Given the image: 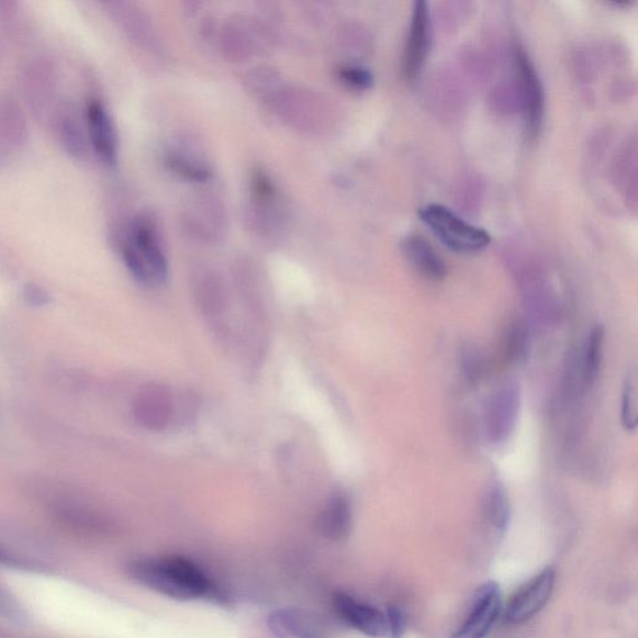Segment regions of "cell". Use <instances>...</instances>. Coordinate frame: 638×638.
<instances>
[{"label":"cell","mask_w":638,"mask_h":638,"mask_svg":"<svg viewBox=\"0 0 638 638\" xmlns=\"http://www.w3.org/2000/svg\"><path fill=\"white\" fill-rule=\"evenodd\" d=\"M262 103L283 125L304 135L329 136L337 124V109L327 94L286 79Z\"/></svg>","instance_id":"obj_1"},{"label":"cell","mask_w":638,"mask_h":638,"mask_svg":"<svg viewBox=\"0 0 638 638\" xmlns=\"http://www.w3.org/2000/svg\"><path fill=\"white\" fill-rule=\"evenodd\" d=\"M120 256L134 279L145 286H161L169 277V258L161 230L149 214L128 220L117 235Z\"/></svg>","instance_id":"obj_2"},{"label":"cell","mask_w":638,"mask_h":638,"mask_svg":"<svg viewBox=\"0 0 638 638\" xmlns=\"http://www.w3.org/2000/svg\"><path fill=\"white\" fill-rule=\"evenodd\" d=\"M131 575L147 589L175 600L208 596L212 585L197 563L180 557H160L132 563Z\"/></svg>","instance_id":"obj_3"},{"label":"cell","mask_w":638,"mask_h":638,"mask_svg":"<svg viewBox=\"0 0 638 638\" xmlns=\"http://www.w3.org/2000/svg\"><path fill=\"white\" fill-rule=\"evenodd\" d=\"M423 224L452 253L471 255L483 251L492 236L485 228L471 225L455 211L440 203H430L419 211Z\"/></svg>","instance_id":"obj_4"},{"label":"cell","mask_w":638,"mask_h":638,"mask_svg":"<svg viewBox=\"0 0 638 638\" xmlns=\"http://www.w3.org/2000/svg\"><path fill=\"white\" fill-rule=\"evenodd\" d=\"M268 26L249 15H233L220 26L217 45L228 61L244 63L265 54L272 44Z\"/></svg>","instance_id":"obj_5"},{"label":"cell","mask_w":638,"mask_h":638,"mask_svg":"<svg viewBox=\"0 0 638 638\" xmlns=\"http://www.w3.org/2000/svg\"><path fill=\"white\" fill-rule=\"evenodd\" d=\"M246 221L248 227L261 237H275L284 230L286 211L280 190L264 170H255L249 180Z\"/></svg>","instance_id":"obj_6"},{"label":"cell","mask_w":638,"mask_h":638,"mask_svg":"<svg viewBox=\"0 0 638 638\" xmlns=\"http://www.w3.org/2000/svg\"><path fill=\"white\" fill-rule=\"evenodd\" d=\"M104 7L111 20L137 48L156 58L165 57L163 36L153 18L141 5L126 2V0H111V2H105Z\"/></svg>","instance_id":"obj_7"},{"label":"cell","mask_w":638,"mask_h":638,"mask_svg":"<svg viewBox=\"0 0 638 638\" xmlns=\"http://www.w3.org/2000/svg\"><path fill=\"white\" fill-rule=\"evenodd\" d=\"M181 222L188 235L197 242L214 244L226 234V208L214 193H200L182 211Z\"/></svg>","instance_id":"obj_8"},{"label":"cell","mask_w":638,"mask_h":638,"mask_svg":"<svg viewBox=\"0 0 638 638\" xmlns=\"http://www.w3.org/2000/svg\"><path fill=\"white\" fill-rule=\"evenodd\" d=\"M164 160L168 169L184 181L206 183L214 177L205 147L190 134L175 136L165 147Z\"/></svg>","instance_id":"obj_9"},{"label":"cell","mask_w":638,"mask_h":638,"mask_svg":"<svg viewBox=\"0 0 638 638\" xmlns=\"http://www.w3.org/2000/svg\"><path fill=\"white\" fill-rule=\"evenodd\" d=\"M515 69L522 89L526 133L534 141L544 123L545 94L538 71L521 45L515 48Z\"/></svg>","instance_id":"obj_10"},{"label":"cell","mask_w":638,"mask_h":638,"mask_svg":"<svg viewBox=\"0 0 638 638\" xmlns=\"http://www.w3.org/2000/svg\"><path fill=\"white\" fill-rule=\"evenodd\" d=\"M555 579L557 573L547 568L526 582L508 601L504 613L505 622L522 625L538 615L552 596Z\"/></svg>","instance_id":"obj_11"},{"label":"cell","mask_w":638,"mask_h":638,"mask_svg":"<svg viewBox=\"0 0 638 638\" xmlns=\"http://www.w3.org/2000/svg\"><path fill=\"white\" fill-rule=\"evenodd\" d=\"M503 612L501 587L488 581L477 590L470 613L450 638H485Z\"/></svg>","instance_id":"obj_12"},{"label":"cell","mask_w":638,"mask_h":638,"mask_svg":"<svg viewBox=\"0 0 638 638\" xmlns=\"http://www.w3.org/2000/svg\"><path fill=\"white\" fill-rule=\"evenodd\" d=\"M432 42V23L428 4L418 0L414 3L408 36H406L402 71L406 81H414L427 61Z\"/></svg>","instance_id":"obj_13"},{"label":"cell","mask_w":638,"mask_h":638,"mask_svg":"<svg viewBox=\"0 0 638 638\" xmlns=\"http://www.w3.org/2000/svg\"><path fill=\"white\" fill-rule=\"evenodd\" d=\"M133 411L135 419L142 427L161 432L169 427L175 417L172 393L164 384H146L137 392Z\"/></svg>","instance_id":"obj_14"},{"label":"cell","mask_w":638,"mask_h":638,"mask_svg":"<svg viewBox=\"0 0 638 638\" xmlns=\"http://www.w3.org/2000/svg\"><path fill=\"white\" fill-rule=\"evenodd\" d=\"M85 119L91 150L114 168L119 160V135L113 116L101 101L90 100Z\"/></svg>","instance_id":"obj_15"},{"label":"cell","mask_w":638,"mask_h":638,"mask_svg":"<svg viewBox=\"0 0 638 638\" xmlns=\"http://www.w3.org/2000/svg\"><path fill=\"white\" fill-rule=\"evenodd\" d=\"M333 605L338 616L360 634L372 638L388 637L387 615L381 609L347 594H337Z\"/></svg>","instance_id":"obj_16"},{"label":"cell","mask_w":638,"mask_h":638,"mask_svg":"<svg viewBox=\"0 0 638 638\" xmlns=\"http://www.w3.org/2000/svg\"><path fill=\"white\" fill-rule=\"evenodd\" d=\"M267 626L276 638H328L318 619L300 608L275 609Z\"/></svg>","instance_id":"obj_17"},{"label":"cell","mask_w":638,"mask_h":638,"mask_svg":"<svg viewBox=\"0 0 638 638\" xmlns=\"http://www.w3.org/2000/svg\"><path fill=\"white\" fill-rule=\"evenodd\" d=\"M519 398L514 385L504 387L490 402L486 413V436L493 443H502L511 436L517 417Z\"/></svg>","instance_id":"obj_18"},{"label":"cell","mask_w":638,"mask_h":638,"mask_svg":"<svg viewBox=\"0 0 638 638\" xmlns=\"http://www.w3.org/2000/svg\"><path fill=\"white\" fill-rule=\"evenodd\" d=\"M55 132L69 156L77 160L88 159L91 150L86 119L82 120L71 108H58L52 117Z\"/></svg>","instance_id":"obj_19"},{"label":"cell","mask_w":638,"mask_h":638,"mask_svg":"<svg viewBox=\"0 0 638 638\" xmlns=\"http://www.w3.org/2000/svg\"><path fill=\"white\" fill-rule=\"evenodd\" d=\"M24 82L27 101L36 114L44 116L51 110H55L54 98L55 92H57V78H55V71L49 63H33L25 71Z\"/></svg>","instance_id":"obj_20"},{"label":"cell","mask_w":638,"mask_h":638,"mask_svg":"<svg viewBox=\"0 0 638 638\" xmlns=\"http://www.w3.org/2000/svg\"><path fill=\"white\" fill-rule=\"evenodd\" d=\"M402 251L406 261L425 280L441 282L447 277V266L436 249L419 235H412L404 239Z\"/></svg>","instance_id":"obj_21"},{"label":"cell","mask_w":638,"mask_h":638,"mask_svg":"<svg viewBox=\"0 0 638 638\" xmlns=\"http://www.w3.org/2000/svg\"><path fill=\"white\" fill-rule=\"evenodd\" d=\"M317 528L327 539L347 538L352 529V504L346 494L336 493L328 499L318 515Z\"/></svg>","instance_id":"obj_22"},{"label":"cell","mask_w":638,"mask_h":638,"mask_svg":"<svg viewBox=\"0 0 638 638\" xmlns=\"http://www.w3.org/2000/svg\"><path fill=\"white\" fill-rule=\"evenodd\" d=\"M27 138L25 117L14 104L0 107V150L7 155L21 149Z\"/></svg>","instance_id":"obj_23"},{"label":"cell","mask_w":638,"mask_h":638,"mask_svg":"<svg viewBox=\"0 0 638 638\" xmlns=\"http://www.w3.org/2000/svg\"><path fill=\"white\" fill-rule=\"evenodd\" d=\"M197 295L203 310L217 313L224 310L226 292L224 282L211 271L199 273L195 281Z\"/></svg>","instance_id":"obj_24"},{"label":"cell","mask_w":638,"mask_h":638,"mask_svg":"<svg viewBox=\"0 0 638 638\" xmlns=\"http://www.w3.org/2000/svg\"><path fill=\"white\" fill-rule=\"evenodd\" d=\"M605 328L601 325L591 329L584 357V381L587 387L594 385L600 373L604 356Z\"/></svg>","instance_id":"obj_25"},{"label":"cell","mask_w":638,"mask_h":638,"mask_svg":"<svg viewBox=\"0 0 638 638\" xmlns=\"http://www.w3.org/2000/svg\"><path fill=\"white\" fill-rule=\"evenodd\" d=\"M485 514L495 531L499 534L506 531L508 522H511V502H508L506 490L502 485H495L490 490Z\"/></svg>","instance_id":"obj_26"},{"label":"cell","mask_w":638,"mask_h":638,"mask_svg":"<svg viewBox=\"0 0 638 638\" xmlns=\"http://www.w3.org/2000/svg\"><path fill=\"white\" fill-rule=\"evenodd\" d=\"M284 80L282 74L267 66L249 70L245 77V86L251 94L262 101Z\"/></svg>","instance_id":"obj_27"},{"label":"cell","mask_w":638,"mask_h":638,"mask_svg":"<svg viewBox=\"0 0 638 638\" xmlns=\"http://www.w3.org/2000/svg\"><path fill=\"white\" fill-rule=\"evenodd\" d=\"M337 77L347 88L357 91H366L374 86L373 72L358 64H346L339 67Z\"/></svg>","instance_id":"obj_28"},{"label":"cell","mask_w":638,"mask_h":638,"mask_svg":"<svg viewBox=\"0 0 638 638\" xmlns=\"http://www.w3.org/2000/svg\"><path fill=\"white\" fill-rule=\"evenodd\" d=\"M622 419L624 427L627 430H635L637 427V390L636 379L630 377L627 379L623 395V411Z\"/></svg>","instance_id":"obj_29"},{"label":"cell","mask_w":638,"mask_h":638,"mask_svg":"<svg viewBox=\"0 0 638 638\" xmlns=\"http://www.w3.org/2000/svg\"><path fill=\"white\" fill-rule=\"evenodd\" d=\"M526 346H528V337L523 326H514L508 332L506 340V357L508 360L521 359L525 355Z\"/></svg>","instance_id":"obj_30"},{"label":"cell","mask_w":638,"mask_h":638,"mask_svg":"<svg viewBox=\"0 0 638 638\" xmlns=\"http://www.w3.org/2000/svg\"><path fill=\"white\" fill-rule=\"evenodd\" d=\"M0 615L9 619H16V622H22L24 618L22 607L2 585H0Z\"/></svg>","instance_id":"obj_31"},{"label":"cell","mask_w":638,"mask_h":638,"mask_svg":"<svg viewBox=\"0 0 638 638\" xmlns=\"http://www.w3.org/2000/svg\"><path fill=\"white\" fill-rule=\"evenodd\" d=\"M388 637L402 638L405 630V619L402 609L391 606L387 608Z\"/></svg>","instance_id":"obj_32"}]
</instances>
